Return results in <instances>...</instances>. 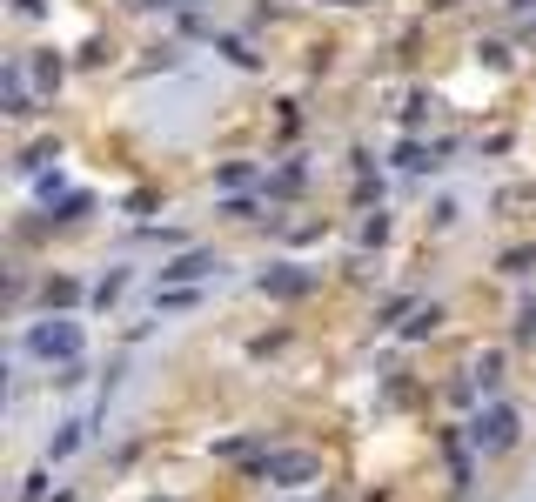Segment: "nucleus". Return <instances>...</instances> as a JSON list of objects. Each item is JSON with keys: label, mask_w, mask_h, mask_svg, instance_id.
Instances as JSON below:
<instances>
[{"label": "nucleus", "mask_w": 536, "mask_h": 502, "mask_svg": "<svg viewBox=\"0 0 536 502\" xmlns=\"http://www.w3.org/2000/svg\"><path fill=\"white\" fill-rule=\"evenodd\" d=\"M81 442H88V422H67L61 436L47 442V462H61V456H74V449H81Z\"/></svg>", "instance_id": "obj_5"}, {"label": "nucleus", "mask_w": 536, "mask_h": 502, "mask_svg": "<svg viewBox=\"0 0 536 502\" xmlns=\"http://www.w3.org/2000/svg\"><path fill=\"white\" fill-rule=\"evenodd\" d=\"M215 268H222L215 255H181V262L161 268V282H201V275H215Z\"/></svg>", "instance_id": "obj_4"}, {"label": "nucleus", "mask_w": 536, "mask_h": 502, "mask_svg": "<svg viewBox=\"0 0 536 502\" xmlns=\"http://www.w3.org/2000/svg\"><path fill=\"white\" fill-rule=\"evenodd\" d=\"M335 7H356V0H335Z\"/></svg>", "instance_id": "obj_8"}, {"label": "nucleus", "mask_w": 536, "mask_h": 502, "mask_svg": "<svg viewBox=\"0 0 536 502\" xmlns=\"http://www.w3.org/2000/svg\"><path fill=\"white\" fill-rule=\"evenodd\" d=\"M469 442H476L483 456H503V449L516 442V409H503V402H496V409H483L476 422H469Z\"/></svg>", "instance_id": "obj_3"}, {"label": "nucleus", "mask_w": 536, "mask_h": 502, "mask_svg": "<svg viewBox=\"0 0 536 502\" xmlns=\"http://www.w3.org/2000/svg\"><path fill=\"white\" fill-rule=\"evenodd\" d=\"M134 7H155V0H134Z\"/></svg>", "instance_id": "obj_7"}, {"label": "nucleus", "mask_w": 536, "mask_h": 502, "mask_svg": "<svg viewBox=\"0 0 536 502\" xmlns=\"http://www.w3.org/2000/svg\"><path fill=\"white\" fill-rule=\"evenodd\" d=\"M27 355H41V362H81V322H34L27 328Z\"/></svg>", "instance_id": "obj_1"}, {"label": "nucleus", "mask_w": 536, "mask_h": 502, "mask_svg": "<svg viewBox=\"0 0 536 502\" xmlns=\"http://www.w3.org/2000/svg\"><path fill=\"white\" fill-rule=\"evenodd\" d=\"M262 288H275V295H302V288H309V275H268Z\"/></svg>", "instance_id": "obj_6"}, {"label": "nucleus", "mask_w": 536, "mask_h": 502, "mask_svg": "<svg viewBox=\"0 0 536 502\" xmlns=\"http://www.w3.org/2000/svg\"><path fill=\"white\" fill-rule=\"evenodd\" d=\"M315 476H322V462L309 449H275V456H262V482H275V489H302Z\"/></svg>", "instance_id": "obj_2"}]
</instances>
